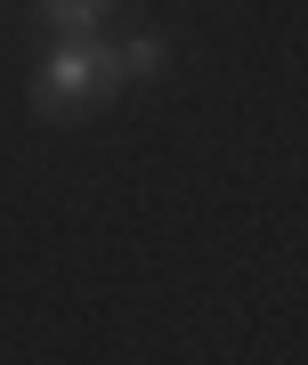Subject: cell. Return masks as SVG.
<instances>
[{
	"mask_svg": "<svg viewBox=\"0 0 308 365\" xmlns=\"http://www.w3.org/2000/svg\"><path fill=\"white\" fill-rule=\"evenodd\" d=\"M114 90H122L114 41H98V33H57V49L41 57V73H33V114H41V122H81V114H98Z\"/></svg>",
	"mask_w": 308,
	"mask_h": 365,
	"instance_id": "cell-1",
	"label": "cell"
},
{
	"mask_svg": "<svg viewBox=\"0 0 308 365\" xmlns=\"http://www.w3.org/2000/svg\"><path fill=\"white\" fill-rule=\"evenodd\" d=\"M41 16H49L57 33H98L106 16H114V0H41Z\"/></svg>",
	"mask_w": 308,
	"mask_h": 365,
	"instance_id": "cell-3",
	"label": "cell"
},
{
	"mask_svg": "<svg viewBox=\"0 0 308 365\" xmlns=\"http://www.w3.org/2000/svg\"><path fill=\"white\" fill-rule=\"evenodd\" d=\"M163 66H170V41H163V33H130V41H114V73H122V90H130V81H154Z\"/></svg>",
	"mask_w": 308,
	"mask_h": 365,
	"instance_id": "cell-2",
	"label": "cell"
}]
</instances>
